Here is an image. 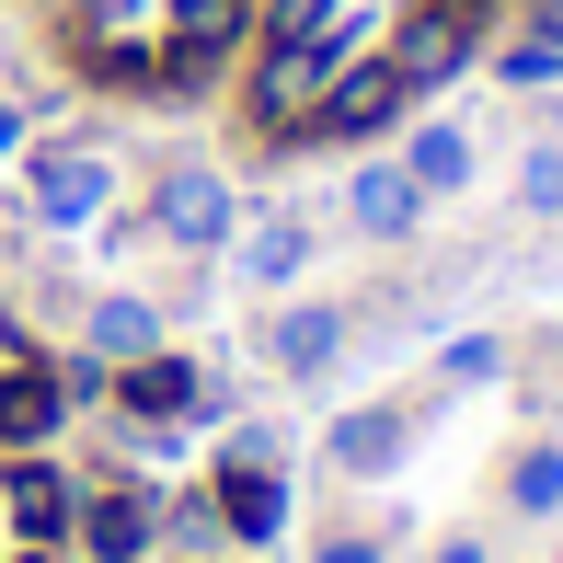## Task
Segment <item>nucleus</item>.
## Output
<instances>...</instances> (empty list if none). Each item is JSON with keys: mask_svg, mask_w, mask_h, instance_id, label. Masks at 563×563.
Instances as JSON below:
<instances>
[{"mask_svg": "<svg viewBox=\"0 0 563 563\" xmlns=\"http://www.w3.org/2000/svg\"><path fill=\"white\" fill-rule=\"evenodd\" d=\"M356 58H368L356 23H334V35H265V58H253V115H265L276 139H299V126L322 115V92H334Z\"/></svg>", "mask_w": 563, "mask_h": 563, "instance_id": "obj_1", "label": "nucleus"}, {"mask_svg": "<svg viewBox=\"0 0 563 563\" xmlns=\"http://www.w3.org/2000/svg\"><path fill=\"white\" fill-rule=\"evenodd\" d=\"M472 46H483V0H426V12H402L391 35H379V69H391V81L426 104V92H438Z\"/></svg>", "mask_w": 563, "mask_h": 563, "instance_id": "obj_2", "label": "nucleus"}, {"mask_svg": "<svg viewBox=\"0 0 563 563\" xmlns=\"http://www.w3.org/2000/svg\"><path fill=\"white\" fill-rule=\"evenodd\" d=\"M104 196H115V162H104V150H81V139L35 150V219L81 230V219H104Z\"/></svg>", "mask_w": 563, "mask_h": 563, "instance_id": "obj_3", "label": "nucleus"}, {"mask_svg": "<svg viewBox=\"0 0 563 563\" xmlns=\"http://www.w3.org/2000/svg\"><path fill=\"white\" fill-rule=\"evenodd\" d=\"M402 104H415V92H402V81H391L379 58H356L345 81L322 92V115L299 126V139H379V126H402Z\"/></svg>", "mask_w": 563, "mask_h": 563, "instance_id": "obj_4", "label": "nucleus"}, {"mask_svg": "<svg viewBox=\"0 0 563 563\" xmlns=\"http://www.w3.org/2000/svg\"><path fill=\"white\" fill-rule=\"evenodd\" d=\"M0 495H12V552H58V541H69V518H81V506H69V483L46 472V460L0 472Z\"/></svg>", "mask_w": 563, "mask_h": 563, "instance_id": "obj_5", "label": "nucleus"}, {"mask_svg": "<svg viewBox=\"0 0 563 563\" xmlns=\"http://www.w3.org/2000/svg\"><path fill=\"white\" fill-rule=\"evenodd\" d=\"M345 219L368 230V242H402V230L426 219V185H415V173H402V162H368V173H356V185H345Z\"/></svg>", "mask_w": 563, "mask_h": 563, "instance_id": "obj_6", "label": "nucleus"}, {"mask_svg": "<svg viewBox=\"0 0 563 563\" xmlns=\"http://www.w3.org/2000/svg\"><path fill=\"white\" fill-rule=\"evenodd\" d=\"M58 415H69V379H58V368H35V356L0 368V449H35Z\"/></svg>", "mask_w": 563, "mask_h": 563, "instance_id": "obj_7", "label": "nucleus"}, {"mask_svg": "<svg viewBox=\"0 0 563 563\" xmlns=\"http://www.w3.org/2000/svg\"><path fill=\"white\" fill-rule=\"evenodd\" d=\"M126 402L139 415H219V379L185 356H126Z\"/></svg>", "mask_w": 563, "mask_h": 563, "instance_id": "obj_8", "label": "nucleus"}, {"mask_svg": "<svg viewBox=\"0 0 563 563\" xmlns=\"http://www.w3.org/2000/svg\"><path fill=\"white\" fill-rule=\"evenodd\" d=\"M219 518L242 529V541H276V529H288V495H276V472H265V449H242L219 472Z\"/></svg>", "mask_w": 563, "mask_h": 563, "instance_id": "obj_9", "label": "nucleus"}, {"mask_svg": "<svg viewBox=\"0 0 563 563\" xmlns=\"http://www.w3.org/2000/svg\"><path fill=\"white\" fill-rule=\"evenodd\" d=\"M162 230L173 242H230V185L219 173H162Z\"/></svg>", "mask_w": 563, "mask_h": 563, "instance_id": "obj_10", "label": "nucleus"}, {"mask_svg": "<svg viewBox=\"0 0 563 563\" xmlns=\"http://www.w3.org/2000/svg\"><path fill=\"white\" fill-rule=\"evenodd\" d=\"M69 529H81L92 563H139V552H150V495H92Z\"/></svg>", "mask_w": 563, "mask_h": 563, "instance_id": "obj_11", "label": "nucleus"}, {"mask_svg": "<svg viewBox=\"0 0 563 563\" xmlns=\"http://www.w3.org/2000/svg\"><path fill=\"white\" fill-rule=\"evenodd\" d=\"M402 173H415L426 196H460L472 185V126H415V139H402Z\"/></svg>", "mask_w": 563, "mask_h": 563, "instance_id": "obj_12", "label": "nucleus"}, {"mask_svg": "<svg viewBox=\"0 0 563 563\" xmlns=\"http://www.w3.org/2000/svg\"><path fill=\"white\" fill-rule=\"evenodd\" d=\"M334 345H345V311H322V299L276 322V368H288V379H322V368H334Z\"/></svg>", "mask_w": 563, "mask_h": 563, "instance_id": "obj_13", "label": "nucleus"}, {"mask_svg": "<svg viewBox=\"0 0 563 563\" xmlns=\"http://www.w3.org/2000/svg\"><path fill=\"white\" fill-rule=\"evenodd\" d=\"M299 265H311V230H299V219H265V230L242 242V276H253V288H288Z\"/></svg>", "mask_w": 563, "mask_h": 563, "instance_id": "obj_14", "label": "nucleus"}, {"mask_svg": "<svg viewBox=\"0 0 563 563\" xmlns=\"http://www.w3.org/2000/svg\"><path fill=\"white\" fill-rule=\"evenodd\" d=\"M391 449H402V426H391V415H345V426H334V460H345V472H379Z\"/></svg>", "mask_w": 563, "mask_h": 563, "instance_id": "obj_15", "label": "nucleus"}, {"mask_svg": "<svg viewBox=\"0 0 563 563\" xmlns=\"http://www.w3.org/2000/svg\"><path fill=\"white\" fill-rule=\"evenodd\" d=\"M150 334H162V322H150L139 299H104V311H92V345L104 356H150Z\"/></svg>", "mask_w": 563, "mask_h": 563, "instance_id": "obj_16", "label": "nucleus"}, {"mask_svg": "<svg viewBox=\"0 0 563 563\" xmlns=\"http://www.w3.org/2000/svg\"><path fill=\"white\" fill-rule=\"evenodd\" d=\"M518 208H529V219H563V150H552V139L518 162Z\"/></svg>", "mask_w": 563, "mask_h": 563, "instance_id": "obj_17", "label": "nucleus"}, {"mask_svg": "<svg viewBox=\"0 0 563 563\" xmlns=\"http://www.w3.org/2000/svg\"><path fill=\"white\" fill-rule=\"evenodd\" d=\"M506 81H529V92L563 81V23H541V35H518V46H506Z\"/></svg>", "mask_w": 563, "mask_h": 563, "instance_id": "obj_18", "label": "nucleus"}, {"mask_svg": "<svg viewBox=\"0 0 563 563\" xmlns=\"http://www.w3.org/2000/svg\"><path fill=\"white\" fill-rule=\"evenodd\" d=\"M506 495H518L529 518H552V506H563V449H529V460H518V483H506Z\"/></svg>", "mask_w": 563, "mask_h": 563, "instance_id": "obj_19", "label": "nucleus"}, {"mask_svg": "<svg viewBox=\"0 0 563 563\" xmlns=\"http://www.w3.org/2000/svg\"><path fill=\"white\" fill-rule=\"evenodd\" d=\"M0 368H23V322H12V299H0Z\"/></svg>", "mask_w": 563, "mask_h": 563, "instance_id": "obj_20", "label": "nucleus"}, {"mask_svg": "<svg viewBox=\"0 0 563 563\" xmlns=\"http://www.w3.org/2000/svg\"><path fill=\"white\" fill-rule=\"evenodd\" d=\"M12 150H23V115H12V104H0V162H12Z\"/></svg>", "mask_w": 563, "mask_h": 563, "instance_id": "obj_21", "label": "nucleus"}, {"mask_svg": "<svg viewBox=\"0 0 563 563\" xmlns=\"http://www.w3.org/2000/svg\"><path fill=\"white\" fill-rule=\"evenodd\" d=\"M322 563H379V552H368V541H334V552H322Z\"/></svg>", "mask_w": 563, "mask_h": 563, "instance_id": "obj_22", "label": "nucleus"}, {"mask_svg": "<svg viewBox=\"0 0 563 563\" xmlns=\"http://www.w3.org/2000/svg\"><path fill=\"white\" fill-rule=\"evenodd\" d=\"M0 563H12V495H0Z\"/></svg>", "mask_w": 563, "mask_h": 563, "instance_id": "obj_23", "label": "nucleus"}, {"mask_svg": "<svg viewBox=\"0 0 563 563\" xmlns=\"http://www.w3.org/2000/svg\"><path fill=\"white\" fill-rule=\"evenodd\" d=\"M438 563H483V552H472V541H449V552H438Z\"/></svg>", "mask_w": 563, "mask_h": 563, "instance_id": "obj_24", "label": "nucleus"}, {"mask_svg": "<svg viewBox=\"0 0 563 563\" xmlns=\"http://www.w3.org/2000/svg\"><path fill=\"white\" fill-rule=\"evenodd\" d=\"M541 23H563V0H541Z\"/></svg>", "mask_w": 563, "mask_h": 563, "instance_id": "obj_25", "label": "nucleus"}]
</instances>
